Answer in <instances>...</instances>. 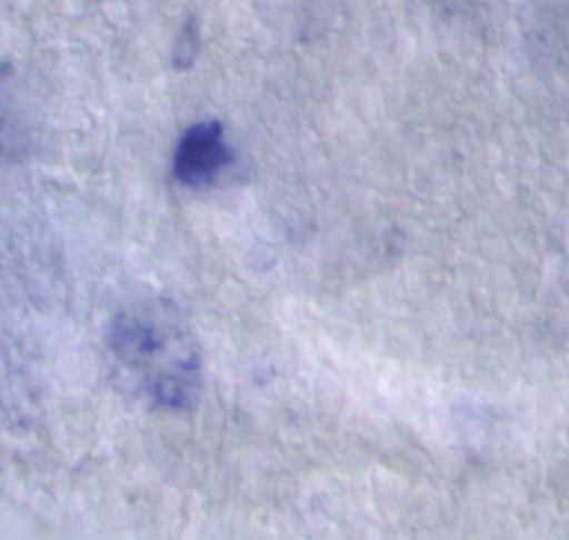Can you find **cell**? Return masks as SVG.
I'll use <instances>...</instances> for the list:
<instances>
[{"label": "cell", "mask_w": 569, "mask_h": 540, "mask_svg": "<svg viewBox=\"0 0 569 540\" xmlns=\"http://www.w3.org/2000/svg\"><path fill=\"white\" fill-rule=\"evenodd\" d=\"M229 160V149L216 122L191 129L176 153V173L189 184L213 180Z\"/></svg>", "instance_id": "7a4b0ae2"}, {"label": "cell", "mask_w": 569, "mask_h": 540, "mask_svg": "<svg viewBox=\"0 0 569 540\" xmlns=\"http://www.w3.org/2000/svg\"><path fill=\"white\" fill-rule=\"evenodd\" d=\"M111 349L142 393L160 407H184L200 389V356L189 331L162 309L124 311Z\"/></svg>", "instance_id": "6da1fadb"}]
</instances>
